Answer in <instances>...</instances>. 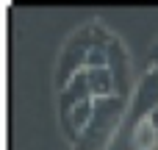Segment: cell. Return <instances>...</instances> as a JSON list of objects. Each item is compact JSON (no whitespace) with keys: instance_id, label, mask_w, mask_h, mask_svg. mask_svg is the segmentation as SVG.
I'll use <instances>...</instances> for the list:
<instances>
[{"instance_id":"3957f363","label":"cell","mask_w":158,"mask_h":150,"mask_svg":"<svg viewBox=\"0 0 158 150\" xmlns=\"http://www.w3.org/2000/svg\"><path fill=\"white\" fill-rule=\"evenodd\" d=\"M106 67L111 70L114 81H117V95L119 97H131V53L125 50L122 39L114 31H106Z\"/></svg>"},{"instance_id":"ba28073f","label":"cell","mask_w":158,"mask_h":150,"mask_svg":"<svg viewBox=\"0 0 158 150\" xmlns=\"http://www.w3.org/2000/svg\"><path fill=\"white\" fill-rule=\"evenodd\" d=\"M147 61H150V70H158V36H156V42L150 45V56H147Z\"/></svg>"},{"instance_id":"277c9868","label":"cell","mask_w":158,"mask_h":150,"mask_svg":"<svg viewBox=\"0 0 158 150\" xmlns=\"http://www.w3.org/2000/svg\"><path fill=\"white\" fill-rule=\"evenodd\" d=\"M153 111H158V70H147V72L139 78L133 95H131L128 114H125V117L136 125L139 120L150 117Z\"/></svg>"},{"instance_id":"6da1fadb","label":"cell","mask_w":158,"mask_h":150,"mask_svg":"<svg viewBox=\"0 0 158 150\" xmlns=\"http://www.w3.org/2000/svg\"><path fill=\"white\" fill-rule=\"evenodd\" d=\"M125 114H128V100L119 95L94 100L92 120L86 122L81 136L72 142V150H108L119 122L125 120Z\"/></svg>"},{"instance_id":"5b68a950","label":"cell","mask_w":158,"mask_h":150,"mask_svg":"<svg viewBox=\"0 0 158 150\" xmlns=\"http://www.w3.org/2000/svg\"><path fill=\"white\" fill-rule=\"evenodd\" d=\"M83 81H86V89H89V95L94 100L117 95V81H114L108 67H86L83 70Z\"/></svg>"},{"instance_id":"52a82bcc","label":"cell","mask_w":158,"mask_h":150,"mask_svg":"<svg viewBox=\"0 0 158 150\" xmlns=\"http://www.w3.org/2000/svg\"><path fill=\"white\" fill-rule=\"evenodd\" d=\"M131 145L133 150H158V111H153L150 117H144L133 125Z\"/></svg>"},{"instance_id":"7a4b0ae2","label":"cell","mask_w":158,"mask_h":150,"mask_svg":"<svg viewBox=\"0 0 158 150\" xmlns=\"http://www.w3.org/2000/svg\"><path fill=\"white\" fill-rule=\"evenodd\" d=\"M94 47V19L81 25L61 47L58 64H56V89L61 92L81 70H86V58Z\"/></svg>"},{"instance_id":"8992f818","label":"cell","mask_w":158,"mask_h":150,"mask_svg":"<svg viewBox=\"0 0 158 150\" xmlns=\"http://www.w3.org/2000/svg\"><path fill=\"white\" fill-rule=\"evenodd\" d=\"M92 111H94V100H81V103H75L64 117H58V120H61V128H64V134H67L69 142H75V139L81 136V131H83L86 122L92 120Z\"/></svg>"}]
</instances>
